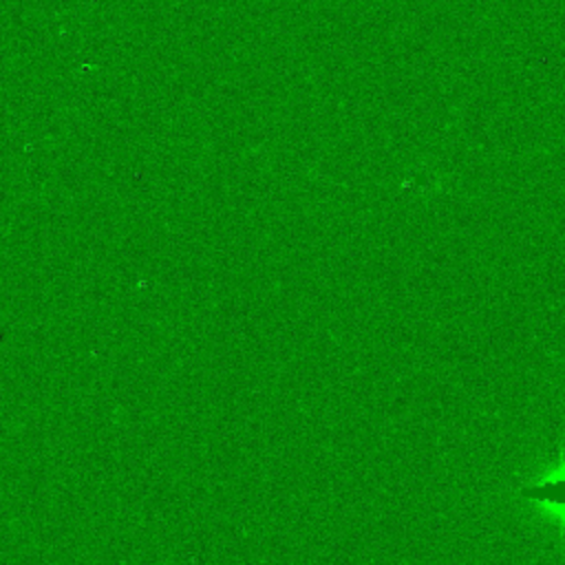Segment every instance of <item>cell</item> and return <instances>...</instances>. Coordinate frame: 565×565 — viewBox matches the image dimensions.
<instances>
[{
	"label": "cell",
	"instance_id": "1",
	"mask_svg": "<svg viewBox=\"0 0 565 565\" xmlns=\"http://www.w3.org/2000/svg\"><path fill=\"white\" fill-rule=\"evenodd\" d=\"M532 501H541L545 505H565V477H547L545 481H536L523 490Z\"/></svg>",
	"mask_w": 565,
	"mask_h": 565
}]
</instances>
